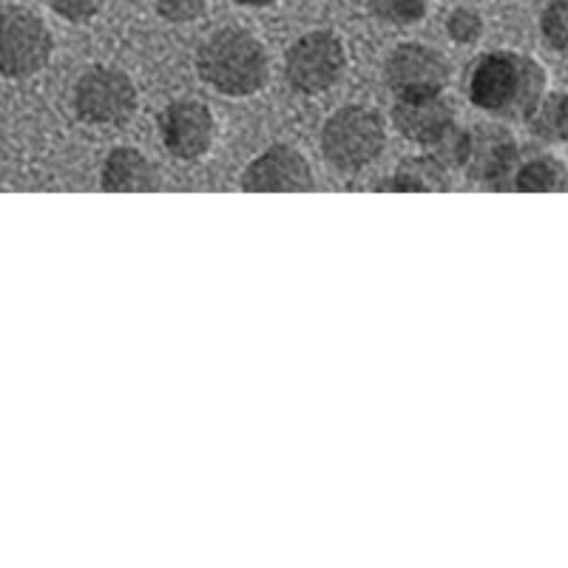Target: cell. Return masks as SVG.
I'll use <instances>...</instances> for the list:
<instances>
[{
  "label": "cell",
  "instance_id": "12",
  "mask_svg": "<svg viewBox=\"0 0 568 568\" xmlns=\"http://www.w3.org/2000/svg\"><path fill=\"white\" fill-rule=\"evenodd\" d=\"M100 182H103L105 191H151V187H156L160 176L142 151L120 145L105 156Z\"/></svg>",
  "mask_w": 568,
  "mask_h": 568
},
{
  "label": "cell",
  "instance_id": "4",
  "mask_svg": "<svg viewBox=\"0 0 568 568\" xmlns=\"http://www.w3.org/2000/svg\"><path fill=\"white\" fill-rule=\"evenodd\" d=\"M347 69V45L329 29H316L296 40L284 54V78L293 91L316 98L342 80Z\"/></svg>",
  "mask_w": 568,
  "mask_h": 568
},
{
  "label": "cell",
  "instance_id": "14",
  "mask_svg": "<svg viewBox=\"0 0 568 568\" xmlns=\"http://www.w3.org/2000/svg\"><path fill=\"white\" fill-rule=\"evenodd\" d=\"M511 180H515L517 191H560L562 182H566V171H562L560 162L542 156V160L520 165Z\"/></svg>",
  "mask_w": 568,
  "mask_h": 568
},
{
  "label": "cell",
  "instance_id": "17",
  "mask_svg": "<svg viewBox=\"0 0 568 568\" xmlns=\"http://www.w3.org/2000/svg\"><path fill=\"white\" fill-rule=\"evenodd\" d=\"M540 34L546 45H551L555 52L566 49L568 38V7L566 0H551L549 7L540 14Z\"/></svg>",
  "mask_w": 568,
  "mask_h": 568
},
{
  "label": "cell",
  "instance_id": "13",
  "mask_svg": "<svg viewBox=\"0 0 568 568\" xmlns=\"http://www.w3.org/2000/svg\"><path fill=\"white\" fill-rule=\"evenodd\" d=\"M393 191H446L449 171L438 156H407L389 180Z\"/></svg>",
  "mask_w": 568,
  "mask_h": 568
},
{
  "label": "cell",
  "instance_id": "16",
  "mask_svg": "<svg viewBox=\"0 0 568 568\" xmlns=\"http://www.w3.org/2000/svg\"><path fill=\"white\" fill-rule=\"evenodd\" d=\"M429 0H373L375 18L389 23V27H415L418 20H424Z\"/></svg>",
  "mask_w": 568,
  "mask_h": 568
},
{
  "label": "cell",
  "instance_id": "8",
  "mask_svg": "<svg viewBox=\"0 0 568 568\" xmlns=\"http://www.w3.org/2000/svg\"><path fill=\"white\" fill-rule=\"evenodd\" d=\"M162 145L182 162H196L213 149L216 120L200 100H174L160 114Z\"/></svg>",
  "mask_w": 568,
  "mask_h": 568
},
{
  "label": "cell",
  "instance_id": "11",
  "mask_svg": "<svg viewBox=\"0 0 568 568\" xmlns=\"http://www.w3.org/2000/svg\"><path fill=\"white\" fill-rule=\"evenodd\" d=\"M517 162V145L509 131L480 129L475 134H466V160L464 165H475V174L480 180L500 185L509 180Z\"/></svg>",
  "mask_w": 568,
  "mask_h": 568
},
{
  "label": "cell",
  "instance_id": "18",
  "mask_svg": "<svg viewBox=\"0 0 568 568\" xmlns=\"http://www.w3.org/2000/svg\"><path fill=\"white\" fill-rule=\"evenodd\" d=\"M446 34L460 45L478 43V40L484 38V18H480L475 9H455V12H449V18H446Z\"/></svg>",
  "mask_w": 568,
  "mask_h": 568
},
{
  "label": "cell",
  "instance_id": "2",
  "mask_svg": "<svg viewBox=\"0 0 568 568\" xmlns=\"http://www.w3.org/2000/svg\"><path fill=\"white\" fill-rule=\"evenodd\" d=\"M546 89V74L531 58L491 52L475 63L469 78L471 103L495 114H531Z\"/></svg>",
  "mask_w": 568,
  "mask_h": 568
},
{
  "label": "cell",
  "instance_id": "5",
  "mask_svg": "<svg viewBox=\"0 0 568 568\" xmlns=\"http://www.w3.org/2000/svg\"><path fill=\"white\" fill-rule=\"evenodd\" d=\"M52 52V32L32 9H0V78H34L38 71L49 65Z\"/></svg>",
  "mask_w": 568,
  "mask_h": 568
},
{
  "label": "cell",
  "instance_id": "21",
  "mask_svg": "<svg viewBox=\"0 0 568 568\" xmlns=\"http://www.w3.org/2000/svg\"><path fill=\"white\" fill-rule=\"evenodd\" d=\"M236 3H240V7H256V9H262V7H273L276 0H236Z\"/></svg>",
  "mask_w": 568,
  "mask_h": 568
},
{
  "label": "cell",
  "instance_id": "15",
  "mask_svg": "<svg viewBox=\"0 0 568 568\" xmlns=\"http://www.w3.org/2000/svg\"><path fill=\"white\" fill-rule=\"evenodd\" d=\"M540 109L531 116V129L537 136L549 142H566V94L557 91L551 98L540 100Z\"/></svg>",
  "mask_w": 568,
  "mask_h": 568
},
{
  "label": "cell",
  "instance_id": "6",
  "mask_svg": "<svg viewBox=\"0 0 568 568\" xmlns=\"http://www.w3.org/2000/svg\"><path fill=\"white\" fill-rule=\"evenodd\" d=\"M74 114L89 125H120L136 109V85L123 69L91 65L80 74L71 94Z\"/></svg>",
  "mask_w": 568,
  "mask_h": 568
},
{
  "label": "cell",
  "instance_id": "19",
  "mask_svg": "<svg viewBox=\"0 0 568 568\" xmlns=\"http://www.w3.org/2000/svg\"><path fill=\"white\" fill-rule=\"evenodd\" d=\"M156 12L169 23H194L207 12V0H156Z\"/></svg>",
  "mask_w": 568,
  "mask_h": 568
},
{
  "label": "cell",
  "instance_id": "3",
  "mask_svg": "<svg viewBox=\"0 0 568 568\" xmlns=\"http://www.w3.org/2000/svg\"><path fill=\"white\" fill-rule=\"evenodd\" d=\"M387 145L384 116L369 105H344L327 116L322 129V154L336 171L355 174L382 156Z\"/></svg>",
  "mask_w": 568,
  "mask_h": 568
},
{
  "label": "cell",
  "instance_id": "9",
  "mask_svg": "<svg viewBox=\"0 0 568 568\" xmlns=\"http://www.w3.org/2000/svg\"><path fill=\"white\" fill-rule=\"evenodd\" d=\"M245 191H311L313 187V169L307 156L293 145H271L256 160L242 171L240 176Z\"/></svg>",
  "mask_w": 568,
  "mask_h": 568
},
{
  "label": "cell",
  "instance_id": "20",
  "mask_svg": "<svg viewBox=\"0 0 568 568\" xmlns=\"http://www.w3.org/2000/svg\"><path fill=\"white\" fill-rule=\"evenodd\" d=\"M49 7L69 23H85V20L98 18L103 0H49Z\"/></svg>",
  "mask_w": 568,
  "mask_h": 568
},
{
  "label": "cell",
  "instance_id": "1",
  "mask_svg": "<svg viewBox=\"0 0 568 568\" xmlns=\"http://www.w3.org/2000/svg\"><path fill=\"white\" fill-rule=\"evenodd\" d=\"M196 74L225 98H253L267 85L271 58L265 43L247 29H220L200 45Z\"/></svg>",
  "mask_w": 568,
  "mask_h": 568
},
{
  "label": "cell",
  "instance_id": "7",
  "mask_svg": "<svg viewBox=\"0 0 568 568\" xmlns=\"http://www.w3.org/2000/svg\"><path fill=\"white\" fill-rule=\"evenodd\" d=\"M384 83L395 98L444 94L449 83V63L433 45L398 43L384 63Z\"/></svg>",
  "mask_w": 568,
  "mask_h": 568
},
{
  "label": "cell",
  "instance_id": "10",
  "mask_svg": "<svg viewBox=\"0 0 568 568\" xmlns=\"http://www.w3.org/2000/svg\"><path fill=\"white\" fill-rule=\"evenodd\" d=\"M393 123L409 142L433 149L455 129V116L440 94H420V98H395Z\"/></svg>",
  "mask_w": 568,
  "mask_h": 568
}]
</instances>
